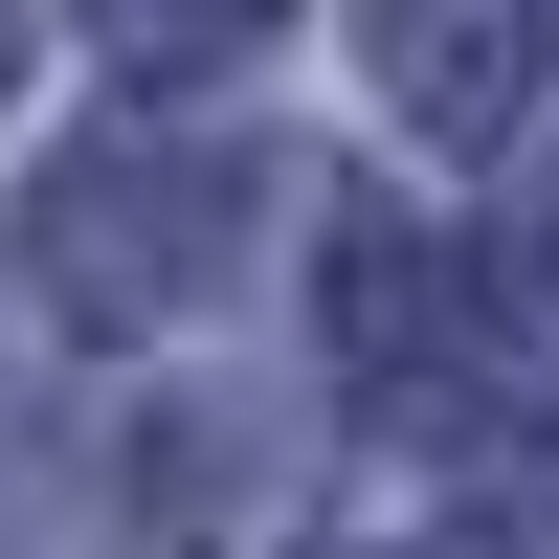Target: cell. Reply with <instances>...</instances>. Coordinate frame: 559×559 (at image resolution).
Segmentation results:
<instances>
[{"label":"cell","mask_w":559,"mask_h":559,"mask_svg":"<svg viewBox=\"0 0 559 559\" xmlns=\"http://www.w3.org/2000/svg\"><path fill=\"white\" fill-rule=\"evenodd\" d=\"M269 202H313L292 157H224V134H68L23 179V269L68 336H179L224 269L269 247Z\"/></svg>","instance_id":"obj_1"},{"label":"cell","mask_w":559,"mask_h":559,"mask_svg":"<svg viewBox=\"0 0 559 559\" xmlns=\"http://www.w3.org/2000/svg\"><path fill=\"white\" fill-rule=\"evenodd\" d=\"M471 292H492V336H537V358H559V157L515 179V202H492V247H471Z\"/></svg>","instance_id":"obj_5"},{"label":"cell","mask_w":559,"mask_h":559,"mask_svg":"<svg viewBox=\"0 0 559 559\" xmlns=\"http://www.w3.org/2000/svg\"><path fill=\"white\" fill-rule=\"evenodd\" d=\"M313 313H336V381L381 403V426H471V403H492V292L403 202H358L336 247H313Z\"/></svg>","instance_id":"obj_2"},{"label":"cell","mask_w":559,"mask_h":559,"mask_svg":"<svg viewBox=\"0 0 559 559\" xmlns=\"http://www.w3.org/2000/svg\"><path fill=\"white\" fill-rule=\"evenodd\" d=\"M0 90H23V0H0Z\"/></svg>","instance_id":"obj_6"},{"label":"cell","mask_w":559,"mask_h":559,"mask_svg":"<svg viewBox=\"0 0 559 559\" xmlns=\"http://www.w3.org/2000/svg\"><path fill=\"white\" fill-rule=\"evenodd\" d=\"M68 23H90V68H134V90H224V68L292 45V0H68Z\"/></svg>","instance_id":"obj_4"},{"label":"cell","mask_w":559,"mask_h":559,"mask_svg":"<svg viewBox=\"0 0 559 559\" xmlns=\"http://www.w3.org/2000/svg\"><path fill=\"white\" fill-rule=\"evenodd\" d=\"M358 68H381L403 134L492 157V134H537V90H559V0H358Z\"/></svg>","instance_id":"obj_3"}]
</instances>
